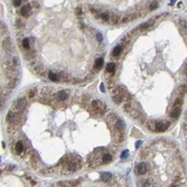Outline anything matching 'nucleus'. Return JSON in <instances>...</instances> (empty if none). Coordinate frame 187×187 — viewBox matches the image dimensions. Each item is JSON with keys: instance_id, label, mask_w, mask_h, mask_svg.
<instances>
[{"instance_id": "obj_1", "label": "nucleus", "mask_w": 187, "mask_h": 187, "mask_svg": "<svg viewBox=\"0 0 187 187\" xmlns=\"http://www.w3.org/2000/svg\"><path fill=\"white\" fill-rule=\"evenodd\" d=\"M92 108H93V110H95V111H97V113H102L105 110V105H104L103 102H101V101L99 100H95L92 102Z\"/></svg>"}, {"instance_id": "obj_2", "label": "nucleus", "mask_w": 187, "mask_h": 187, "mask_svg": "<svg viewBox=\"0 0 187 187\" xmlns=\"http://www.w3.org/2000/svg\"><path fill=\"white\" fill-rule=\"evenodd\" d=\"M135 170H137V173H139L140 175H143V174H146V171L148 170V166H147L146 162H140V164L137 165Z\"/></svg>"}, {"instance_id": "obj_3", "label": "nucleus", "mask_w": 187, "mask_h": 187, "mask_svg": "<svg viewBox=\"0 0 187 187\" xmlns=\"http://www.w3.org/2000/svg\"><path fill=\"white\" fill-rule=\"evenodd\" d=\"M19 119H20L19 116L16 114L15 112H9L8 113V116H7V120L11 123H17L18 121H19Z\"/></svg>"}, {"instance_id": "obj_4", "label": "nucleus", "mask_w": 187, "mask_h": 187, "mask_svg": "<svg viewBox=\"0 0 187 187\" xmlns=\"http://www.w3.org/2000/svg\"><path fill=\"white\" fill-rule=\"evenodd\" d=\"M168 127V122H157L155 124V130L158 131V132H162L167 129Z\"/></svg>"}, {"instance_id": "obj_5", "label": "nucleus", "mask_w": 187, "mask_h": 187, "mask_svg": "<svg viewBox=\"0 0 187 187\" xmlns=\"http://www.w3.org/2000/svg\"><path fill=\"white\" fill-rule=\"evenodd\" d=\"M25 107H26V100L25 99H18L15 103V108L17 110H23Z\"/></svg>"}, {"instance_id": "obj_6", "label": "nucleus", "mask_w": 187, "mask_h": 187, "mask_svg": "<svg viewBox=\"0 0 187 187\" xmlns=\"http://www.w3.org/2000/svg\"><path fill=\"white\" fill-rule=\"evenodd\" d=\"M77 184V181L76 183H74L73 181H59L58 183V185L61 187H73L75 186V185Z\"/></svg>"}, {"instance_id": "obj_7", "label": "nucleus", "mask_w": 187, "mask_h": 187, "mask_svg": "<svg viewBox=\"0 0 187 187\" xmlns=\"http://www.w3.org/2000/svg\"><path fill=\"white\" fill-rule=\"evenodd\" d=\"M56 97H57L58 101H65V99L67 97V93H66L65 91H59V92H57V94H56Z\"/></svg>"}, {"instance_id": "obj_8", "label": "nucleus", "mask_w": 187, "mask_h": 187, "mask_svg": "<svg viewBox=\"0 0 187 187\" xmlns=\"http://www.w3.org/2000/svg\"><path fill=\"white\" fill-rule=\"evenodd\" d=\"M29 10H30V8H29L28 5H27V6H24V7H21V9H20V13H21L23 16H28Z\"/></svg>"}, {"instance_id": "obj_9", "label": "nucleus", "mask_w": 187, "mask_h": 187, "mask_svg": "<svg viewBox=\"0 0 187 187\" xmlns=\"http://www.w3.org/2000/svg\"><path fill=\"white\" fill-rule=\"evenodd\" d=\"M101 179L103 181H110V179H111V174L110 173H102L101 174Z\"/></svg>"}, {"instance_id": "obj_10", "label": "nucleus", "mask_w": 187, "mask_h": 187, "mask_svg": "<svg viewBox=\"0 0 187 187\" xmlns=\"http://www.w3.org/2000/svg\"><path fill=\"white\" fill-rule=\"evenodd\" d=\"M111 159H112V156L110 155V154H104V155L102 156V162H103V164H108V162H110Z\"/></svg>"}, {"instance_id": "obj_11", "label": "nucleus", "mask_w": 187, "mask_h": 187, "mask_svg": "<svg viewBox=\"0 0 187 187\" xmlns=\"http://www.w3.org/2000/svg\"><path fill=\"white\" fill-rule=\"evenodd\" d=\"M179 114H181V109H179V108H175V109L170 112V116H171V118H178Z\"/></svg>"}, {"instance_id": "obj_12", "label": "nucleus", "mask_w": 187, "mask_h": 187, "mask_svg": "<svg viewBox=\"0 0 187 187\" xmlns=\"http://www.w3.org/2000/svg\"><path fill=\"white\" fill-rule=\"evenodd\" d=\"M15 149H16V151L18 152V154H20V152L24 150V146H23V142L18 141L16 143V146H15Z\"/></svg>"}, {"instance_id": "obj_13", "label": "nucleus", "mask_w": 187, "mask_h": 187, "mask_svg": "<svg viewBox=\"0 0 187 187\" xmlns=\"http://www.w3.org/2000/svg\"><path fill=\"white\" fill-rule=\"evenodd\" d=\"M48 77H49V80L53 81V82H56V81L59 80V76H58L57 74H55V73H49Z\"/></svg>"}, {"instance_id": "obj_14", "label": "nucleus", "mask_w": 187, "mask_h": 187, "mask_svg": "<svg viewBox=\"0 0 187 187\" xmlns=\"http://www.w3.org/2000/svg\"><path fill=\"white\" fill-rule=\"evenodd\" d=\"M95 68H100V67H102V65H103V58L102 57H100V58H97V61H95Z\"/></svg>"}, {"instance_id": "obj_15", "label": "nucleus", "mask_w": 187, "mask_h": 187, "mask_svg": "<svg viewBox=\"0 0 187 187\" xmlns=\"http://www.w3.org/2000/svg\"><path fill=\"white\" fill-rule=\"evenodd\" d=\"M114 67H116V65L113 64V63H109L107 66V70L108 72H110V73H113L114 72Z\"/></svg>"}, {"instance_id": "obj_16", "label": "nucleus", "mask_w": 187, "mask_h": 187, "mask_svg": "<svg viewBox=\"0 0 187 187\" xmlns=\"http://www.w3.org/2000/svg\"><path fill=\"white\" fill-rule=\"evenodd\" d=\"M121 51H122V47L121 46H116L114 48V51H113V56H118L121 53Z\"/></svg>"}, {"instance_id": "obj_17", "label": "nucleus", "mask_w": 187, "mask_h": 187, "mask_svg": "<svg viewBox=\"0 0 187 187\" xmlns=\"http://www.w3.org/2000/svg\"><path fill=\"white\" fill-rule=\"evenodd\" d=\"M109 20H111V23H113V24H116L118 20H119V16H116V15H111Z\"/></svg>"}, {"instance_id": "obj_18", "label": "nucleus", "mask_w": 187, "mask_h": 187, "mask_svg": "<svg viewBox=\"0 0 187 187\" xmlns=\"http://www.w3.org/2000/svg\"><path fill=\"white\" fill-rule=\"evenodd\" d=\"M116 127H118L119 129H123V128H124V123H123V121L121 119L116 120Z\"/></svg>"}, {"instance_id": "obj_19", "label": "nucleus", "mask_w": 187, "mask_h": 187, "mask_svg": "<svg viewBox=\"0 0 187 187\" xmlns=\"http://www.w3.org/2000/svg\"><path fill=\"white\" fill-rule=\"evenodd\" d=\"M23 46H24V47H25L26 49H28L29 47H30V45H29V39H28V38H25V39L23 40Z\"/></svg>"}, {"instance_id": "obj_20", "label": "nucleus", "mask_w": 187, "mask_h": 187, "mask_svg": "<svg viewBox=\"0 0 187 187\" xmlns=\"http://www.w3.org/2000/svg\"><path fill=\"white\" fill-rule=\"evenodd\" d=\"M128 156H129V151H128V150H124V151L122 152V155H121V158H122V159H126Z\"/></svg>"}, {"instance_id": "obj_21", "label": "nucleus", "mask_w": 187, "mask_h": 187, "mask_svg": "<svg viewBox=\"0 0 187 187\" xmlns=\"http://www.w3.org/2000/svg\"><path fill=\"white\" fill-rule=\"evenodd\" d=\"M141 186L142 187H149L150 186V181H142V184H141Z\"/></svg>"}, {"instance_id": "obj_22", "label": "nucleus", "mask_w": 187, "mask_h": 187, "mask_svg": "<svg viewBox=\"0 0 187 187\" xmlns=\"http://www.w3.org/2000/svg\"><path fill=\"white\" fill-rule=\"evenodd\" d=\"M179 90H181V93H186L187 92V86L186 85H181Z\"/></svg>"}, {"instance_id": "obj_23", "label": "nucleus", "mask_w": 187, "mask_h": 187, "mask_svg": "<svg viewBox=\"0 0 187 187\" xmlns=\"http://www.w3.org/2000/svg\"><path fill=\"white\" fill-rule=\"evenodd\" d=\"M148 26H149L148 24H142L141 26L139 27V29H141V30H145L146 28H148Z\"/></svg>"}, {"instance_id": "obj_24", "label": "nucleus", "mask_w": 187, "mask_h": 187, "mask_svg": "<svg viewBox=\"0 0 187 187\" xmlns=\"http://www.w3.org/2000/svg\"><path fill=\"white\" fill-rule=\"evenodd\" d=\"M181 104H183V100H181V99L176 100V102H175V105H176V107H178V105H181Z\"/></svg>"}, {"instance_id": "obj_25", "label": "nucleus", "mask_w": 187, "mask_h": 187, "mask_svg": "<svg viewBox=\"0 0 187 187\" xmlns=\"http://www.w3.org/2000/svg\"><path fill=\"white\" fill-rule=\"evenodd\" d=\"M13 5L15 6H20V3H21V1H19V0H15V1H13Z\"/></svg>"}, {"instance_id": "obj_26", "label": "nucleus", "mask_w": 187, "mask_h": 187, "mask_svg": "<svg viewBox=\"0 0 187 187\" xmlns=\"http://www.w3.org/2000/svg\"><path fill=\"white\" fill-rule=\"evenodd\" d=\"M97 40H102V35L99 34V32L97 34Z\"/></svg>"}, {"instance_id": "obj_27", "label": "nucleus", "mask_w": 187, "mask_h": 187, "mask_svg": "<svg viewBox=\"0 0 187 187\" xmlns=\"http://www.w3.org/2000/svg\"><path fill=\"white\" fill-rule=\"evenodd\" d=\"M156 7H157V3L152 2V3H151V6H150V9H154V8H156Z\"/></svg>"}, {"instance_id": "obj_28", "label": "nucleus", "mask_w": 187, "mask_h": 187, "mask_svg": "<svg viewBox=\"0 0 187 187\" xmlns=\"http://www.w3.org/2000/svg\"><path fill=\"white\" fill-rule=\"evenodd\" d=\"M140 145H141V141H138L137 143H135V147H139Z\"/></svg>"}, {"instance_id": "obj_29", "label": "nucleus", "mask_w": 187, "mask_h": 187, "mask_svg": "<svg viewBox=\"0 0 187 187\" xmlns=\"http://www.w3.org/2000/svg\"><path fill=\"white\" fill-rule=\"evenodd\" d=\"M100 89H101V90H102V91H103V92H104V85H103V84H101Z\"/></svg>"}]
</instances>
